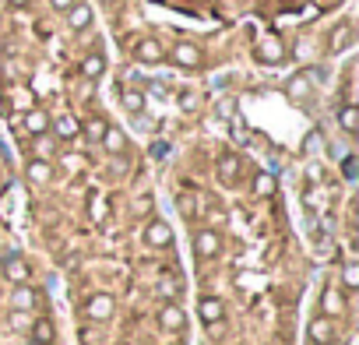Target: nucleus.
Here are the masks:
<instances>
[{
    "label": "nucleus",
    "instance_id": "obj_3",
    "mask_svg": "<svg viewBox=\"0 0 359 345\" xmlns=\"http://www.w3.org/2000/svg\"><path fill=\"white\" fill-rule=\"evenodd\" d=\"M144 243H148L151 250L169 247V243H172V229H169V222H165V219H151V222L144 226Z\"/></svg>",
    "mask_w": 359,
    "mask_h": 345
},
{
    "label": "nucleus",
    "instance_id": "obj_28",
    "mask_svg": "<svg viewBox=\"0 0 359 345\" xmlns=\"http://www.w3.org/2000/svg\"><path fill=\"white\" fill-rule=\"evenodd\" d=\"M254 194H261V198L275 194V177H271V172H257V177H254Z\"/></svg>",
    "mask_w": 359,
    "mask_h": 345
},
{
    "label": "nucleus",
    "instance_id": "obj_23",
    "mask_svg": "<svg viewBox=\"0 0 359 345\" xmlns=\"http://www.w3.org/2000/svg\"><path fill=\"white\" fill-rule=\"evenodd\" d=\"M338 123H341L345 134H355V130H359V109H355L352 102H345V106L338 109Z\"/></svg>",
    "mask_w": 359,
    "mask_h": 345
},
{
    "label": "nucleus",
    "instance_id": "obj_22",
    "mask_svg": "<svg viewBox=\"0 0 359 345\" xmlns=\"http://www.w3.org/2000/svg\"><path fill=\"white\" fill-rule=\"evenodd\" d=\"M32 151H36V158H53L57 155V137L46 130V134H36L32 137Z\"/></svg>",
    "mask_w": 359,
    "mask_h": 345
},
{
    "label": "nucleus",
    "instance_id": "obj_6",
    "mask_svg": "<svg viewBox=\"0 0 359 345\" xmlns=\"http://www.w3.org/2000/svg\"><path fill=\"white\" fill-rule=\"evenodd\" d=\"M257 60H261V64H282V60H285V43H282L278 36L261 39V43H257Z\"/></svg>",
    "mask_w": 359,
    "mask_h": 345
},
{
    "label": "nucleus",
    "instance_id": "obj_24",
    "mask_svg": "<svg viewBox=\"0 0 359 345\" xmlns=\"http://www.w3.org/2000/svg\"><path fill=\"white\" fill-rule=\"evenodd\" d=\"M348 43H352V25H348V22H341V25L331 32V53L348 50Z\"/></svg>",
    "mask_w": 359,
    "mask_h": 345
},
{
    "label": "nucleus",
    "instance_id": "obj_1",
    "mask_svg": "<svg viewBox=\"0 0 359 345\" xmlns=\"http://www.w3.org/2000/svg\"><path fill=\"white\" fill-rule=\"evenodd\" d=\"M169 60L176 64V67H184V71H198L201 67V46L198 43H187V39H180L172 50H169Z\"/></svg>",
    "mask_w": 359,
    "mask_h": 345
},
{
    "label": "nucleus",
    "instance_id": "obj_36",
    "mask_svg": "<svg viewBox=\"0 0 359 345\" xmlns=\"http://www.w3.org/2000/svg\"><path fill=\"white\" fill-rule=\"evenodd\" d=\"M29 4V0H11V8H25Z\"/></svg>",
    "mask_w": 359,
    "mask_h": 345
},
{
    "label": "nucleus",
    "instance_id": "obj_32",
    "mask_svg": "<svg viewBox=\"0 0 359 345\" xmlns=\"http://www.w3.org/2000/svg\"><path fill=\"white\" fill-rule=\"evenodd\" d=\"M50 4H53V11H64V15H67V11L78 4V0H50Z\"/></svg>",
    "mask_w": 359,
    "mask_h": 345
},
{
    "label": "nucleus",
    "instance_id": "obj_15",
    "mask_svg": "<svg viewBox=\"0 0 359 345\" xmlns=\"http://www.w3.org/2000/svg\"><path fill=\"white\" fill-rule=\"evenodd\" d=\"M22 130L32 134V137H36V134H46V130H50V116H46L43 109H29V113L22 116Z\"/></svg>",
    "mask_w": 359,
    "mask_h": 345
},
{
    "label": "nucleus",
    "instance_id": "obj_10",
    "mask_svg": "<svg viewBox=\"0 0 359 345\" xmlns=\"http://www.w3.org/2000/svg\"><path fill=\"white\" fill-rule=\"evenodd\" d=\"M158 324H162V331H172V334H180V331H184L187 327V313L184 310H180V306H162L158 310Z\"/></svg>",
    "mask_w": 359,
    "mask_h": 345
},
{
    "label": "nucleus",
    "instance_id": "obj_16",
    "mask_svg": "<svg viewBox=\"0 0 359 345\" xmlns=\"http://www.w3.org/2000/svg\"><path fill=\"white\" fill-rule=\"evenodd\" d=\"M99 144H102V148H106L109 155H123V151H127V134H123L120 127H113V123H109Z\"/></svg>",
    "mask_w": 359,
    "mask_h": 345
},
{
    "label": "nucleus",
    "instance_id": "obj_33",
    "mask_svg": "<svg viewBox=\"0 0 359 345\" xmlns=\"http://www.w3.org/2000/svg\"><path fill=\"white\" fill-rule=\"evenodd\" d=\"M317 15H320V8H317V4H306V8L299 11V18H306V22H313Z\"/></svg>",
    "mask_w": 359,
    "mask_h": 345
},
{
    "label": "nucleus",
    "instance_id": "obj_29",
    "mask_svg": "<svg viewBox=\"0 0 359 345\" xmlns=\"http://www.w3.org/2000/svg\"><path fill=\"white\" fill-rule=\"evenodd\" d=\"M15 106L25 109V113L36 109V95H32V88H18V92H15Z\"/></svg>",
    "mask_w": 359,
    "mask_h": 345
},
{
    "label": "nucleus",
    "instance_id": "obj_14",
    "mask_svg": "<svg viewBox=\"0 0 359 345\" xmlns=\"http://www.w3.org/2000/svg\"><path fill=\"white\" fill-rule=\"evenodd\" d=\"M39 303V292L25 282V285H15V292H11V310H22V313H29L32 306Z\"/></svg>",
    "mask_w": 359,
    "mask_h": 345
},
{
    "label": "nucleus",
    "instance_id": "obj_4",
    "mask_svg": "<svg viewBox=\"0 0 359 345\" xmlns=\"http://www.w3.org/2000/svg\"><path fill=\"white\" fill-rule=\"evenodd\" d=\"M194 250H198L201 261H212V257L222 254V236H219L215 229H201V233L194 236Z\"/></svg>",
    "mask_w": 359,
    "mask_h": 345
},
{
    "label": "nucleus",
    "instance_id": "obj_12",
    "mask_svg": "<svg viewBox=\"0 0 359 345\" xmlns=\"http://www.w3.org/2000/svg\"><path fill=\"white\" fill-rule=\"evenodd\" d=\"M25 177H29L36 187H46V184L53 180V162H50V158H32V162L25 165Z\"/></svg>",
    "mask_w": 359,
    "mask_h": 345
},
{
    "label": "nucleus",
    "instance_id": "obj_27",
    "mask_svg": "<svg viewBox=\"0 0 359 345\" xmlns=\"http://www.w3.org/2000/svg\"><path fill=\"white\" fill-rule=\"evenodd\" d=\"M341 289H345V296L359 289V264H355V261L341 264Z\"/></svg>",
    "mask_w": 359,
    "mask_h": 345
},
{
    "label": "nucleus",
    "instance_id": "obj_20",
    "mask_svg": "<svg viewBox=\"0 0 359 345\" xmlns=\"http://www.w3.org/2000/svg\"><path fill=\"white\" fill-rule=\"evenodd\" d=\"M53 338H57V327H53L50 317L32 320V341H36V345H53Z\"/></svg>",
    "mask_w": 359,
    "mask_h": 345
},
{
    "label": "nucleus",
    "instance_id": "obj_26",
    "mask_svg": "<svg viewBox=\"0 0 359 345\" xmlns=\"http://www.w3.org/2000/svg\"><path fill=\"white\" fill-rule=\"evenodd\" d=\"M123 109L134 113V116H141V113H144V92H141V88H127V92H123Z\"/></svg>",
    "mask_w": 359,
    "mask_h": 345
},
{
    "label": "nucleus",
    "instance_id": "obj_5",
    "mask_svg": "<svg viewBox=\"0 0 359 345\" xmlns=\"http://www.w3.org/2000/svg\"><path fill=\"white\" fill-rule=\"evenodd\" d=\"M0 271H4V278H8V282H15V285H25V282H29V275H32L29 261H25V257H18V254L4 257V264H0Z\"/></svg>",
    "mask_w": 359,
    "mask_h": 345
},
{
    "label": "nucleus",
    "instance_id": "obj_34",
    "mask_svg": "<svg viewBox=\"0 0 359 345\" xmlns=\"http://www.w3.org/2000/svg\"><path fill=\"white\" fill-rule=\"evenodd\" d=\"M148 208H151V194H141V198H137V205H134V212H141V215H144Z\"/></svg>",
    "mask_w": 359,
    "mask_h": 345
},
{
    "label": "nucleus",
    "instance_id": "obj_35",
    "mask_svg": "<svg viewBox=\"0 0 359 345\" xmlns=\"http://www.w3.org/2000/svg\"><path fill=\"white\" fill-rule=\"evenodd\" d=\"M306 148H310V151H313V148H320V137H317V134H310V137H306Z\"/></svg>",
    "mask_w": 359,
    "mask_h": 345
},
{
    "label": "nucleus",
    "instance_id": "obj_18",
    "mask_svg": "<svg viewBox=\"0 0 359 345\" xmlns=\"http://www.w3.org/2000/svg\"><path fill=\"white\" fill-rule=\"evenodd\" d=\"M67 25L74 29V32H85L88 25H92V8L88 4H81V0H78V4L67 11Z\"/></svg>",
    "mask_w": 359,
    "mask_h": 345
},
{
    "label": "nucleus",
    "instance_id": "obj_30",
    "mask_svg": "<svg viewBox=\"0 0 359 345\" xmlns=\"http://www.w3.org/2000/svg\"><path fill=\"white\" fill-rule=\"evenodd\" d=\"M88 212H92V219H95V222H102V219H106V205H102V198H99V194H92V198H88Z\"/></svg>",
    "mask_w": 359,
    "mask_h": 345
},
{
    "label": "nucleus",
    "instance_id": "obj_2",
    "mask_svg": "<svg viewBox=\"0 0 359 345\" xmlns=\"http://www.w3.org/2000/svg\"><path fill=\"white\" fill-rule=\"evenodd\" d=\"M113 310H116V299L109 292H92L88 303H85V317L95 320V324H106L113 317Z\"/></svg>",
    "mask_w": 359,
    "mask_h": 345
},
{
    "label": "nucleus",
    "instance_id": "obj_17",
    "mask_svg": "<svg viewBox=\"0 0 359 345\" xmlns=\"http://www.w3.org/2000/svg\"><path fill=\"white\" fill-rule=\"evenodd\" d=\"M106 74V57L102 53H88L85 60H81V78L85 81H99Z\"/></svg>",
    "mask_w": 359,
    "mask_h": 345
},
{
    "label": "nucleus",
    "instance_id": "obj_19",
    "mask_svg": "<svg viewBox=\"0 0 359 345\" xmlns=\"http://www.w3.org/2000/svg\"><path fill=\"white\" fill-rule=\"evenodd\" d=\"M50 127H53V137H57V141H74V137H78V120H74V116H67V113H64V116H57Z\"/></svg>",
    "mask_w": 359,
    "mask_h": 345
},
{
    "label": "nucleus",
    "instance_id": "obj_25",
    "mask_svg": "<svg viewBox=\"0 0 359 345\" xmlns=\"http://www.w3.org/2000/svg\"><path fill=\"white\" fill-rule=\"evenodd\" d=\"M285 92H289V99H296V102H303V99L310 95V78H306V74H296V78H289V85H285Z\"/></svg>",
    "mask_w": 359,
    "mask_h": 345
},
{
    "label": "nucleus",
    "instance_id": "obj_31",
    "mask_svg": "<svg viewBox=\"0 0 359 345\" xmlns=\"http://www.w3.org/2000/svg\"><path fill=\"white\" fill-rule=\"evenodd\" d=\"M176 205H180V212H184V215H194V198L180 194V198H176Z\"/></svg>",
    "mask_w": 359,
    "mask_h": 345
},
{
    "label": "nucleus",
    "instance_id": "obj_11",
    "mask_svg": "<svg viewBox=\"0 0 359 345\" xmlns=\"http://www.w3.org/2000/svg\"><path fill=\"white\" fill-rule=\"evenodd\" d=\"M306 334H310V341H317V345H331L334 341V324H331V317H313L310 320V327H306Z\"/></svg>",
    "mask_w": 359,
    "mask_h": 345
},
{
    "label": "nucleus",
    "instance_id": "obj_13",
    "mask_svg": "<svg viewBox=\"0 0 359 345\" xmlns=\"http://www.w3.org/2000/svg\"><path fill=\"white\" fill-rule=\"evenodd\" d=\"M134 57H137L141 64H162L165 50H162V43H158V39H141V43L134 46Z\"/></svg>",
    "mask_w": 359,
    "mask_h": 345
},
{
    "label": "nucleus",
    "instance_id": "obj_9",
    "mask_svg": "<svg viewBox=\"0 0 359 345\" xmlns=\"http://www.w3.org/2000/svg\"><path fill=\"white\" fill-rule=\"evenodd\" d=\"M320 313H324V317H341V313H345V292L334 289V285H327V289L320 292Z\"/></svg>",
    "mask_w": 359,
    "mask_h": 345
},
{
    "label": "nucleus",
    "instance_id": "obj_21",
    "mask_svg": "<svg viewBox=\"0 0 359 345\" xmlns=\"http://www.w3.org/2000/svg\"><path fill=\"white\" fill-rule=\"evenodd\" d=\"M106 127H109V123H106L102 116H88L85 123H78V130H81V134H85V141H92V144H99V141H102Z\"/></svg>",
    "mask_w": 359,
    "mask_h": 345
},
{
    "label": "nucleus",
    "instance_id": "obj_8",
    "mask_svg": "<svg viewBox=\"0 0 359 345\" xmlns=\"http://www.w3.org/2000/svg\"><path fill=\"white\" fill-rule=\"evenodd\" d=\"M240 165H243V162H240V155H236V151H222V155H219V165H215V169H219V180H222L226 187H233V184H236Z\"/></svg>",
    "mask_w": 359,
    "mask_h": 345
},
{
    "label": "nucleus",
    "instance_id": "obj_7",
    "mask_svg": "<svg viewBox=\"0 0 359 345\" xmlns=\"http://www.w3.org/2000/svg\"><path fill=\"white\" fill-rule=\"evenodd\" d=\"M198 317H201L208 327H215V324L226 317V303H222L219 296H201V303H198Z\"/></svg>",
    "mask_w": 359,
    "mask_h": 345
}]
</instances>
